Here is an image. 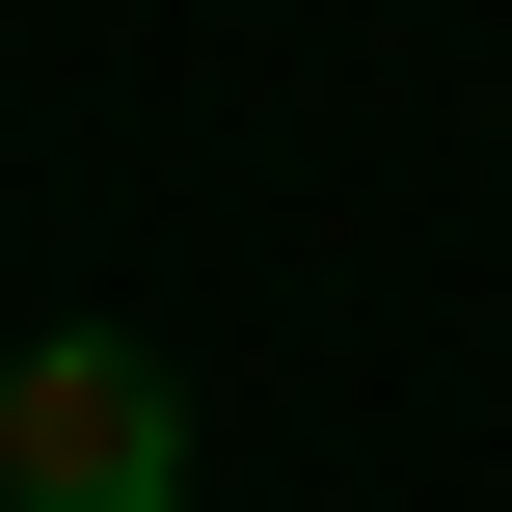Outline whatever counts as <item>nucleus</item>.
<instances>
[{"instance_id":"1","label":"nucleus","mask_w":512,"mask_h":512,"mask_svg":"<svg viewBox=\"0 0 512 512\" xmlns=\"http://www.w3.org/2000/svg\"><path fill=\"white\" fill-rule=\"evenodd\" d=\"M0 512H189V378H162L135 324L0 351Z\"/></svg>"}]
</instances>
